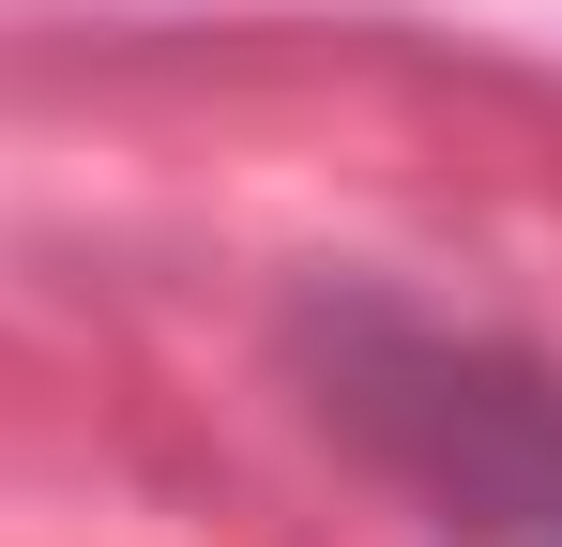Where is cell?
Returning a JSON list of instances; mask_svg holds the SVG:
<instances>
[{
  "label": "cell",
  "mask_w": 562,
  "mask_h": 547,
  "mask_svg": "<svg viewBox=\"0 0 562 547\" xmlns=\"http://www.w3.org/2000/svg\"><path fill=\"white\" fill-rule=\"evenodd\" d=\"M289 380H304L319 442L366 456L426 533L562 547V365L548 350L350 274V289L289 304Z\"/></svg>",
  "instance_id": "1"
}]
</instances>
